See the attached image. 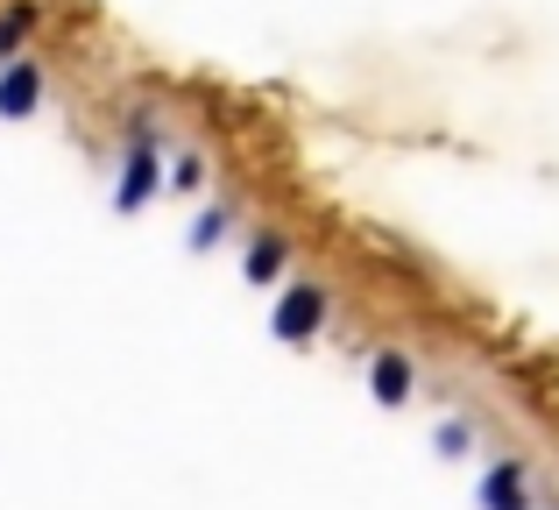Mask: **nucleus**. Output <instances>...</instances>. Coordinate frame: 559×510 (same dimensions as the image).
Instances as JSON below:
<instances>
[{
    "label": "nucleus",
    "mask_w": 559,
    "mask_h": 510,
    "mask_svg": "<svg viewBox=\"0 0 559 510\" xmlns=\"http://www.w3.org/2000/svg\"><path fill=\"white\" fill-rule=\"evenodd\" d=\"M227 227H234V206H227V199H219V206H199V221H191L185 249H191V256H213L219 241H227Z\"/></svg>",
    "instance_id": "8"
},
{
    "label": "nucleus",
    "mask_w": 559,
    "mask_h": 510,
    "mask_svg": "<svg viewBox=\"0 0 559 510\" xmlns=\"http://www.w3.org/2000/svg\"><path fill=\"white\" fill-rule=\"evenodd\" d=\"M43 93H50V79H43L36 57H8L0 64V121H28L43 107Z\"/></svg>",
    "instance_id": "4"
},
{
    "label": "nucleus",
    "mask_w": 559,
    "mask_h": 510,
    "mask_svg": "<svg viewBox=\"0 0 559 510\" xmlns=\"http://www.w3.org/2000/svg\"><path fill=\"white\" fill-rule=\"evenodd\" d=\"M170 192H205V156L199 150H178V164H170Z\"/></svg>",
    "instance_id": "10"
},
{
    "label": "nucleus",
    "mask_w": 559,
    "mask_h": 510,
    "mask_svg": "<svg viewBox=\"0 0 559 510\" xmlns=\"http://www.w3.org/2000/svg\"><path fill=\"white\" fill-rule=\"evenodd\" d=\"M241 276H248V284H262V290H276L290 276V235L262 227V235L248 241V256H241Z\"/></svg>",
    "instance_id": "5"
},
{
    "label": "nucleus",
    "mask_w": 559,
    "mask_h": 510,
    "mask_svg": "<svg viewBox=\"0 0 559 510\" xmlns=\"http://www.w3.org/2000/svg\"><path fill=\"white\" fill-rule=\"evenodd\" d=\"M432 447H439L447 461H467V454H475V426H467V418H439Z\"/></svg>",
    "instance_id": "9"
},
{
    "label": "nucleus",
    "mask_w": 559,
    "mask_h": 510,
    "mask_svg": "<svg viewBox=\"0 0 559 510\" xmlns=\"http://www.w3.org/2000/svg\"><path fill=\"white\" fill-rule=\"evenodd\" d=\"M411 390H418V361H411L404 347H376L369 355V398L382 404V412H404Z\"/></svg>",
    "instance_id": "3"
},
{
    "label": "nucleus",
    "mask_w": 559,
    "mask_h": 510,
    "mask_svg": "<svg viewBox=\"0 0 559 510\" xmlns=\"http://www.w3.org/2000/svg\"><path fill=\"white\" fill-rule=\"evenodd\" d=\"M36 22H43L36 0H8V8H0V64H8V57H22V43L36 36Z\"/></svg>",
    "instance_id": "7"
},
{
    "label": "nucleus",
    "mask_w": 559,
    "mask_h": 510,
    "mask_svg": "<svg viewBox=\"0 0 559 510\" xmlns=\"http://www.w3.org/2000/svg\"><path fill=\"white\" fill-rule=\"evenodd\" d=\"M156 192H164V128H156L150 114H135V121H128V142H121V170H114V213L135 221Z\"/></svg>",
    "instance_id": "1"
},
{
    "label": "nucleus",
    "mask_w": 559,
    "mask_h": 510,
    "mask_svg": "<svg viewBox=\"0 0 559 510\" xmlns=\"http://www.w3.org/2000/svg\"><path fill=\"white\" fill-rule=\"evenodd\" d=\"M326 319H333V290H326V284H312V276H284V284H276L270 341H284V347H312L319 333H326Z\"/></svg>",
    "instance_id": "2"
},
{
    "label": "nucleus",
    "mask_w": 559,
    "mask_h": 510,
    "mask_svg": "<svg viewBox=\"0 0 559 510\" xmlns=\"http://www.w3.org/2000/svg\"><path fill=\"white\" fill-rule=\"evenodd\" d=\"M481 510H532V469L524 461H496L481 475Z\"/></svg>",
    "instance_id": "6"
}]
</instances>
